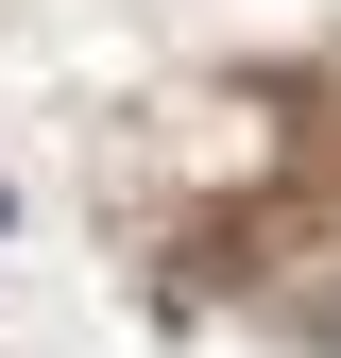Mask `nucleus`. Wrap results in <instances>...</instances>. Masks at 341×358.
Listing matches in <instances>:
<instances>
[{"instance_id": "1", "label": "nucleus", "mask_w": 341, "mask_h": 358, "mask_svg": "<svg viewBox=\"0 0 341 358\" xmlns=\"http://www.w3.org/2000/svg\"><path fill=\"white\" fill-rule=\"evenodd\" d=\"M0 222H17V188H0Z\"/></svg>"}]
</instances>
